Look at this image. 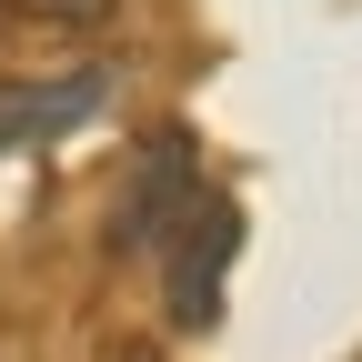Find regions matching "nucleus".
Returning <instances> with one entry per match:
<instances>
[{"label":"nucleus","mask_w":362,"mask_h":362,"mask_svg":"<svg viewBox=\"0 0 362 362\" xmlns=\"http://www.w3.org/2000/svg\"><path fill=\"white\" fill-rule=\"evenodd\" d=\"M232 252H242V211L221 192H192V221L171 232V312H181V322H211V312H221Z\"/></svg>","instance_id":"f257e3e1"},{"label":"nucleus","mask_w":362,"mask_h":362,"mask_svg":"<svg viewBox=\"0 0 362 362\" xmlns=\"http://www.w3.org/2000/svg\"><path fill=\"white\" fill-rule=\"evenodd\" d=\"M181 202H192V141L171 131V141L141 151V192H131V211H121V252H151L161 221H171Z\"/></svg>","instance_id":"7ed1b4c3"},{"label":"nucleus","mask_w":362,"mask_h":362,"mask_svg":"<svg viewBox=\"0 0 362 362\" xmlns=\"http://www.w3.org/2000/svg\"><path fill=\"white\" fill-rule=\"evenodd\" d=\"M101 71H61V81H0V151H30V141H61L101 111Z\"/></svg>","instance_id":"f03ea898"},{"label":"nucleus","mask_w":362,"mask_h":362,"mask_svg":"<svg viewBox=\"0 0 362 362\" xmlns=\"http://www.w3.org/2000/svg\"><path fill=\"white\" fill-rule=\"evenodd\" d=\"M11 21H30V30H101L111 21V0H0Z\"/></svg>","instance_id":"20e7f679"}]
</instances>
